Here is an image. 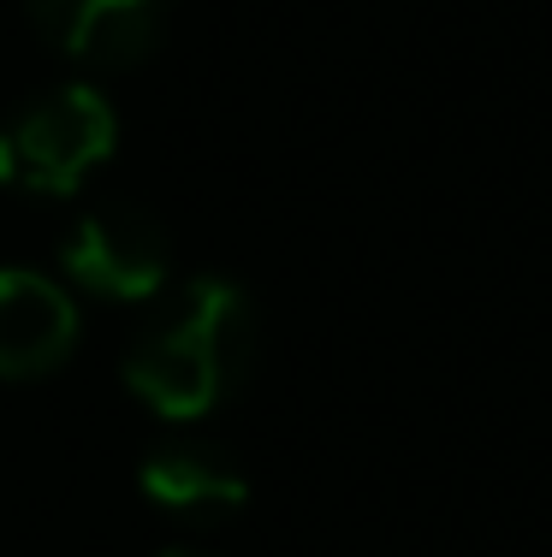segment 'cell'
Returning a JSON list of instances; mask_svg holds the SVG:
<instances>
[{"mask_svg":"<svg viewBox=\"0 0 552 557\" xmlns=\"http://www.w3.org/2000/svg\"><path fill=\"white\" fill-rule=\"evenodd\" d=\"M256 309L232 278H196L125 350V386L167 421H196L249 374Z\"/></svg>","mask_w":552,"mask_h":557,"instance_id":"1","label":"cell"},{"mask_svg":"<svg viewBox=\"0 0 552 557\" xmlns=\"http://www.w3.org/2000/svg\"><path fill=\"white\" fill-rule=\"evenodd\" d=\"M113 131L120 119L108 96H96L89 84L48 89L0 125V184L42 196L77 190L84 172H96L113 154Z\"/></svg>","mask_w":552,"mask_h":557,"instance_id":"2","label":"cell"},{"mask_svg":"<svg viewBox=\"0 0 552 557\" xmlns=\"http://www.w3.org/2000/svg\"><path fill=\"white\" fill-rule=\"evenodd\" d=\"M60 268L72 285L96 290L108 302H149L167 285V232L143 208L108 202L72 225Z\"/></svg>","mask_w":552,"mask_h":557,"instance_id":"3","label":"cell"},{"mask_svg":"<svg viewBox=\"0 0 552 557\" xmlns=\"http://www.w3.org/2000/svg\"><path fill=\"white\" fill-rule=\"evenodd\" d=\"M30 30L89 72H131L161 42V0H30Z\"/></svg>","mask_w":552,"mask_h":557,"instance_id":"4","label":"cell"},{"mask_svg":"<svg viewBox=\"0 0 552 557\" xmlns=\"http://www.w3.org/2000/svg\"><path fill=\"white\" fill-rule=\"evenodd\" d=\"M77 344V309L54 278L30 268L0 273V380L48 374Z\"/></svg>","mask_w":552,"mask_h":557,"instance_id":"5","label":"cell"},{"mask_svg":"<svg viewBox=\"0 0 552 557\" xmlns=\"http://www.w3.org/2000/svg\"><path fill=\"white\" fill-rule=\"evenodd\" d=\"M143 498L161 504L173 516H214V510H238L249 498V481L238 474V462L214 445H161L137 474Z\"/></svg>","mask_w":552,"mask_h":557,"instance_id":"6","label":"cell"},{"mask_svg":"<svg viewBox=\"0 0 552 557\" xmlns=\"http://www.w3.org/2000/svg\"><path fill=\"white\" fill-rule=\"evenodd\" d=\"M161 557H208V552H191V546H173V552H161Z\"/></svg>","mask_w":552,"mask_h":557,"instance_id":"7","label":"cell"}]
</instances>
